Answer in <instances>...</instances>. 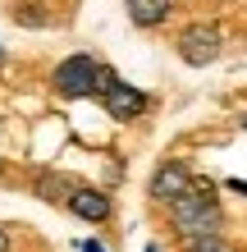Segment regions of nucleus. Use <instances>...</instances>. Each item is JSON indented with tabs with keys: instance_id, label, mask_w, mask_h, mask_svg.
I'll return each mask as SVG.
<instances>
[{
	"instance_id": "obj_10",
	"label": "nucleus",
	"mask_w": 247,
	"mask_h": 252,
	"mask_svg": "<svg viewBox=\"0 0 247 252\" xmlns=\"http://www.w3.org/2000/svg\"><path fill=\"white\" fill-rule=\"evenodd\" d=\"M14 23H27V28H46V14L32 9V5H19L14 9Z\"/></svg>"
},
{
	"instance_id": "obj_16",
	"label": "nucleus",
	"mask_w": 247,
	"mask_h": 252,
	"mask_svg": "<svg viewBox=\"0 0 247 252\" xmlns=\"http://www.w3.org/2000/svg\"><path fill=\"white\" fill-rule=\"evenodd\" d=\"M147 252H161V248H156V243H147Z\"/></svg>"
},
{
	"instance_id": "obj_1",
	"label": "nucleus",
	"mask_w": 247,
	"mask_h": 252,
	"mask_svg": "<svg viewBox=\"0 0 247 252\" xmlns=\"http://www.w3.org/2000/svg\"><path fill=\"white\" fill-rule=\"evenodd\" d=\"M169 225L179 239H201V234H224V206L211 179H192L183 197L169 202Z\"/></svg>"
},
{
	"instance_id": "obj_9",
	"label": "nucleus",
	"mask_w": 247,
	"mask_h": 252,
	"mask_svg": "<svg viewBox=\"0 0 247 252\" xmlns=\"http://www.w3.org/2000/svg\"><path fill=\"white\" fill-rule=\"evenodd\" d=\"M183 252H234L224 234H201V239H179Z\"/></svg>"
},
{
	"instance_id": "obj_2",
	"label": "nucleus",
	"mask_w": 247,
	"mask_h": 252,
	"mask_svg": "<svg viewBox=\"0 0 247 252\" xmlns=\"http://www.w3.org/2000/svg\"><path fill=\"white\" fill-rule=\"evenodd\" d=\"M92 96L106 106V115H114V120H124V124H128V120H142V115H147V106H151L147 92H137L133 83H124L110 64L96 69V92H92Z\"/></svg>"
},
{
	"instance_id": "obj_8",
	"label": "nucleus",
	"mask_w": 247,
	"mask_h": 252,
	"mask_svg": "<svg viewBox=\"0 0 247 252\" xmlns=\"http://www.w3.org/2000/svg\"><path fill=\"white\" fill-rule=\"evenodd\" d=\"M124 9H128V19H133L137 28H161L169 19V0H124Z\"/></svg>"
},
{
	"instance_id": "obj_6",
	"label": "nucleus",
	"mask_w": 247,
	"mask_h": 252,
	"mask_svg": "<svg viewBox=\"0 0 247 252\" xmlns=\"http://www.w3.org/2000/svg\"><path fill=\"white\" fill-rule=\"evenodd\" d=\"M69 211H74L78 220H87V225H106L110 220V192L106 188H92V184H74V192H69Z\"/></svg>"
},
{
	"instance_id": "obj_12",
	"label": "nucleus",
	"mask_w": 247,
	"mask_h": 252,
	"mask_svg": "<svg viewBox=\"0 0 247 252\" xmlns=\"http://www.w3.org/2000/svg\"><path fill=\"white\" fill-rule=\"evenodd\" d=\"M0 252H9V229H0Z\"/></svg>"
},
{
	"instance_id": "obj_5",
	"label": "nucleus",
	"mask_w": 247,
	"mask_h": 252,
	"mask_svg": "<svg viewBox=\"0 0 247 252\" xmlns=\"http://www.w3.org/2000/svg\"><path fill=\"white\" fill-rule=\"evenodd\" d=\"M188 184H192V170H188L183 160H161L156 174H151V184H147V192H151V202L169 206L174 197H183V192H188Z\"/></svg>"
},
{
	"instance_id": "obj_15",
	"label": "nucleus",
	"mask_w": 247,
	"mask_h": 252,
	"mask_svg": "<svg viewBox=\"0 0 247 252\" xmlns=\"http://www.w3.org/2000/svg\"><path fill=\"white\" fill-rule=\"evenodd\" d=\"M0 69H5V46H0Z\"/></svg>"
},
{
	"instance_id": "obj_14",
	"label": "nucleus",
	"mask_w": 247,
	"mask_h": 252,
	"mask_svg": "<svg viewBox=\"0 0 247 252\" xmlns=\"http://www.w3.org/2000/svg\"><path fill=\"white\" fill-rule=\"evenodd\" d=\"M5 174H9V170H5V160H0V179H5Z\"/></svg>"
},
{
	"instance_id": "obj_7",
	"label": "nucleus",
	"mask_w": 247,
	"mask_h": 252,
	"mask_svg": "<svg viewBox=\"0 0 247 252\" xmlns=\"http://www.w3.org/2000/svg\"><path fill=\"white\" fill-rule=\"evenodd\" d=\"M32 192L41 202H51V206H64L69 192H74V179H69V174H55V170H37L32 174Z\"/></svg>"
},
{
	"instance_id": "obj_11",
	"label": "nucleus",
	"mask_w": 247,
	"mask_h": 252,
	"mask_svg": "<svg viewBox=\"0 0 247 252\" xmlns=\"http://www.w3.org/2000/svg\"><path fill=\"white\" fill-rule=\"evenodd\" d=\"M82 252H106V243H96V239H87V243H82Z\"/></svg>"
},
{
	"instance_id": "obj_4",
	"label": "nucleus",
	"mask_w": 247,
	"mask_h": 252,
	"mask_svg": "<svg viewBox=\"0 0 247 252\" xmlns=\"http://www.w3.org/2000/svg\"><path fill=\"white\" fill-rule=\"evenodd\" d=\"M96 60L92 55H69V60L55 64L51 73V83H55V92H60L64 101H82V96H92L96 92Z\"/></svg>"
},
{
	"instance_id": "obj_13",
	"label": "nucleus",
	"mask_w": 247,
	"mask_h": 252,
	"mask_svg": "<svg viewBox=\"0 0 247 252\" xmlns=\"http://www.w3.org/2000/svg\"><path fill=\"white\" fill-rule=\"evenodd\" d=\"M238 128H243V133H247V110H243V115H238Z\"/></svg>"
},
{
	"instance_id": "obj_3",
	"label": "nucleus",
	"mask_w": 247,
	"mask_h": 252,
	"mask_svg": "<svg viewBox=\"0 0 247 252\" xmlns=\"http://www.w3.org/2000/svg\"><path fill=\"white\" fill-rule=\"evenodd\" d=\"M220 51H224V32L215 23H192V28H183V32H179V60L192 64V69L215 64V60H220Z\"/></svg>"
}]
</instances>
